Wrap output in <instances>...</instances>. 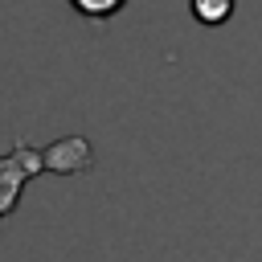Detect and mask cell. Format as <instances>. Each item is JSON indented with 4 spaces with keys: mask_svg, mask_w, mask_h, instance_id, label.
Listing matches in <instances>:
<instances>
[{
    "mask_svg": "<svg viewBox=\"0 0 262 262\" xmlns=\"http://www.w3.org/2000/svg\"><path fill=\"white\" fill-rule=\"evenodd\" d=\"M229 12H233V0H192V16L201 25H221L229 20Z\"/></svg>",
    "mask_w": 262,
    "mask_h": 262,
    "instance_id": "obj_4",
    "label": "cell"
},
{
    "mask_svg": "<svg viewBox=\"0 0 262 262\" xmlns=\"http://www.w3.org/2000/svg\"><path fill=\"white\" fill-rule=\"evenodd\" d=\"M123 4H127V0H70V8H74L78 16H86V20H111Z\"/></svg>",
    "mask_w": 262,
    "mask_h": 262,
    "instance_id": "obj_3",
    "label": "cell"
},
{
    "mask_svg": "<svg viewBox=\"0 0 262 262\" xmlns=\"http://www.w3.org/2000/svg\"><path fill=\"white\" fill-rule=\"evenodd\" d=\"M37 172H45V156H41V147H33L25 139L0 156V225H4L8 213H16L25 188Z\"/></svg>",
    "mask_w": 262,
    "mask_h": 262,
    "instance_id": "obj_1",
    "label": "cell"
},
{
    "mask_svg": "<svg viewBox=\"0 0 262 262\" xmlns=\"http://www.w3.org/2000/svg\"><path fill=\"white\" fill-rule=\"evenodd\" d=\"M45 168L57 172V176H74V172H86L94 164V151H90V139L82 135H66V139H53L45 151Z\"/></svg>",
    "mask_w": 262,
    "mask_h": 262,
    "instance_id": "obj_2",
    "label": "cell"
}]
</instances>
